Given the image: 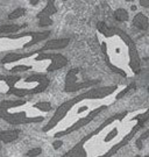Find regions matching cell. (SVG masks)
<instances>
[{"instance_id": "cell-2", "label": "cell", "mask_w": 149, "mask_h": 157, "mask_svg": "<svg viewBox=\"0 0 149 157\" xmlns=\"http://www.w3.org/2000/svg\"><path fill=\"white\" fill-rule=\"evenodd\" d=\"M147 121V107L116 112L83 136L62 157H113L134 140Z\"/></svg>"}, {"instance_id": "cell-10", "label": "cell", "mask_w": 149, "mask_h": 157, "mask_svg": "<svg viewBox=\"0 0 149 157\" xmlns=\"http://www.w3.org/2000/svg\"><path fill=\"white\" fill-rule=\"evenodd\" d=\"M70 43V39H56V40H49L45 41L44 45L40 49L41 51H48V50H61L66 48Z\"/></svg>"}, {"instance_id": "cell-18", "label": "cell", "mask_w": 149, "mask_h": 157, "mask_svg": "<svg viewBox=\"0 0 149 157\" xmlns=\"http://www.w3.org/2000/svg\"><path fill=\"white\" fill-rule=\"evenodd\" d=\"M40 0H30L29 2H30V5H36V2H39Z\"/></svg>"}, {"instance_id": "cell-5", "label": "cell", "mask_w": 149, "mask_h": 157, "mask_svg": "<svg viewBox=\"0 0 149 157\" xmlns=\"http://www.w3.org/2000/svg\"><path fill=\"white\" fill-rule=\"evenodd\" d=\"M53 111L49 101L32 98L5 99L0 102V120L10 124H33L45 121Z\"/></svg>"}, {"instance_id": "cell-20", "label": "cell", "mask_w": 149, "mask_h": 157, "mask_svg": "<svg viewBox=\"0 0 149 157\" xmlns=\"http://www.w3.org/2000/svg\"><path fill=\"white\" fill-rule=\"evenodd\" d=\"M126 1H134V0H126Z\"/></svg>"}, {"instance_id": "cell-19", "label": "cell", "mask_w": 149, "mask_h": 157, "mask_svg": "<svg viewBox=\"0 0 149 157\" xmlns=\"http://www.w3.org/2000/svg\"><path fill=\"white\" fill-rule=\"evenodd\" d=\"M134 157H148V156H140V155H136V156H134Z\"/></svg>"}, {"instance_id": "cell-7", "label": "cell", "mask_w": 149, "mask_h": 157, "mask_svg": "<svg viewBox=\"0 0 149 157\" xmlns=\"http://www.w3.org/2000/svg\"><path fill=\"white\" fill-rule=\"evenodd\" d=\"M50 36L49 30L44 32H21L15 34L0 35V54L1 52H22L32 48Z\"/></svg>"}, {"instance_id": "cell-3", "label": "cell", "mask_w": 149, "mask_h": 157, "mask_svg": "<svg viewBox=\"0 0 149 157\" xmlns=\"http://www.w3.org/2000/svg\"><path fill=\"white\" fill-rule=\"evenodd\" d=\"M96 39L100 45L107 67L124 78H133L141 71V58L135 42L118 27L97 23Z\"/></svg>"}, {"instance_id": "cell-9", "label": "cell", "mask_w": 149, "mask_h": 157, "mask_svg": "<svg viewBox=\"0 0 149 157\" xmlns=\"http://www.w3.org/2000/svg\"><path fill=\"white\" fill-rule=\"evenodd\" d=\"M58 0H48L47 5L44 6L37 14V20H39L40 27H48L54 23L53 17L55 15L58 11V5H57ZM60 1H66V0H60Z\"/></svg>"}, {"instance_id": "cell-16", "label": "cell", "mask_w": 149, "mask_h": 157, "mask_svg": "<svg viewBox=\"0 0 149 157\" xmlns=\"http://www.w3.org/2000/svg\"><path fill=\"white\" fill-rule=\"evenodd\" d=\"M40 152H41V149H40V148H33L32 150H29V151L27 152V156L35 157V156H37Z\"/></svg>"}, {"instance_id": "cell-11", "label": "cell", "mask_w": 149, "mask_h": 157, "mask_svg": "<svg viewBox=\"0 0 149 157\" xmlns=\"http://www.w3.org/2000/svg\"><path fill=\"white\" fill-rule=\"evenodd\" d=\"M20 135V130L18 129H5L0 132V141L4 143H11L15 141Z\"/></svg>"}, {"instance_id": "cell-4", "label": "cell", "mask_w": 149, "mask_h": 157, "mask_svg": "<svg viewBox=\"0 0 149 157\" xmlns=\"http://www.w3.org/2000/svg\"><path fill=\"white\" fill-rule=\"evenodd\" d=\"M1 67L10 75L34 73L47 75L61 70L68 64V58L60 52L34 50L29 52H10L1 58Z\"/></svg>"}, {"instance_id": "cell-17", "label": "cell", "mask_w": 149, "mask_h": 157, "mask_svg": "<svg viewBox=\"0 0 149 157\" xmlns=\"http://www.w3.org/2000/svg\"><path fill=\"white\" fill-rule=\"evenodd\" d=\"M140 5L147 8V7L149 6V0H140Z\"/></svg>"}, {"instance_id": "cell-1", "label": "cell", "mask_w": 149, "mask_h": 157, "mask_svg": "<svg viewBox=\"0 0 149 157\" xmlns=\"http://www.w3.org/2000/svg\"><path fill=\"white\" fill-rule=\"evenodd\" d=\"M132 89L133 83L122 89L119 85L91 87L62 102L48 119L42 132L54 139H61L83 129Z\"/></svg>"}, {"instance_id": "cell-14", "label": "cell", "mask_w": 149, "mask_h": 157, "mask_svg": "<svg viewBox=\"0 0 149 157\" xmlns=\"http://www.w3.org/2000/svg\"><path fill=\"white\" fill-rule=\"evenodd\" d=\"M113 17H114V20L119 21V22H126V21H128V19H129V15H128V12L126 10L118 8L113 13Z\"/></svg>"}, {"instance_id": "cell-8", "label": "cell", "mask_w": 149, "mask_h": 157, "mask_svg": "<svg viewBox=\"0 0 149 157\" xmlns=\"http://www.w3.org/2000/svg\"><path fill=\"white\" fill-rule=\"evenodd\" d=\"M79 72L80 70L73 67L71 70H69V72L65 77V92L72 93V92H77L83 89H88L91 86H94L99 83V80H80L79 79Z\"/></svg>"}, {"instance_id": "cell-13", "label": "cell", "mask_w": 149, "mask_h": 157, "mask_svg": "<svg viewBox=\"0 0 149 157\" xmlns=\"http://www.w3.org/2000/svg\"><path fill=\"white\" fill-rule=\"evenodd\" d=\"M23 26L17 25V23H5L0 25V35H7V34H15L20 32Z\"/></svg>"}, {"instance_id": "cell-15", "label": "cell", "mask_w": 149, "mask_h": 157, "mask_svg": "<svg viewBox=\"0 0 149 157\" xmlns=\"http://www.w3.org/2000/svg\"><path fill=\"white\" fill-rule=\"evenodd\" d=\"M25 14H26V8L20 7V8H17V10H14L13 12H11L7 17H8V20H17L19 17H23Z\"/></svg>"}, {"instance_id": "cell-6", "label": "cell", "mask_w": 149, "mask_h": 157, "mask_svg": "<svg viewBox=\"0 0 149 157\" xmlns=\"http://www.w3.org/2000/svg\"><path fill=\"white\" fill-rule=\"evenodd\" d=\"M49 84L47 75H0V94L28 98L44 92Z\"/></svg>"}, {"instance_id": "cell-12", "label": "cell", "mask_w": 149, "mask_h": 157, "mask_svg": "<svg viewBox=\"0 0 149 157\" xmlns=\"http://www.w3.org/2000/svg\"><path fill=\"white\" fill-rule=\"evenodd\" d=\"M133 26L140 29V30H148V17L142 13H138L135 17H133Z\"/></svg>"}]
</instances>
